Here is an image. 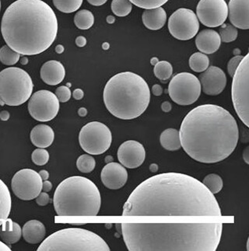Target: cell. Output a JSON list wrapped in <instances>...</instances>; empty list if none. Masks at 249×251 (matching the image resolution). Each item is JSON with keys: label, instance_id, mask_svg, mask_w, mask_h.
Segmentation results:
<instances>
[{"label": "cell", "instance_id": "cell-1", "mask_svg": "<svg viewBox=\"0 0 249 251\" xmlns=\"http://www.w3.org/2000/svg\"><path fill=\"white\" fill-rule=\"evenodd\" d=\"M219 203L202 182L180 173L146 179L124 204L122 216H221Z\"/></svg>", "mask_w": 249, "mask_h": 251}, {"label": "cell", "instance_id": "cell-2", "mask_svg": "<svg viewBox=\"0 0 249 251\" xmlns=\"http://www.w3.org/2000/svg\"><path fill=\"white\" fill-rule=\"evenodd\" d=\"M179 137L181 146L192 159L216 163L227 159L236 149L239 130L235 118L226 109L203 104L185 117Z\"/></svg>", "mask_w": 249, "mask_h": 251}, {"label": "cell", "instance_id": "cell-3", "mask_svg": "<svg viewBox=\"0 0 249 251\" xmlns=\"http://www.w3.org/2000/svg\"><path fill=\"white\" fill-rule=\"evenodd\" d=\"M130 251H215L222 223H123Z\"/></svg>", "mask_w": 249, "mask_h": 251}, {"label": "cell", "instance_id": "cell-4", "mask_svg": "<svg viewBox=\"0 0 249 251\" xmlns=\"http://www.w3.org/2000/svg\"><path fill=\"white\" fill-rule=\"evenodd\" d=\"M1 32L13 51L35 55L46 51L55 42L58 21L53 9L42 0H17L4 13Z\"/></svg>", "mask_w": 249, "mask_h": 251}, {"label": "cell", "instance_id": "cell-5", "mask_svg": "<svg viewBox=\"0 0 249 251\" xmlns=\"http://www.w3.org/2000/svg\"><path fill=\"white\" fill-rule=\"evenodd\" d=\"M104 102L108 111L122 120L142 115L148 107L150 91L140 75L124 72L111 77L104 89Z\"/></svg>", "mask_w": 249, "mask_h": 251}, {"label": "cell", "instance_id": "cell-6", "mask_svg": "<svg viewBox=\"0 0 249 251\" xmlns=\"http://www.w3.org/2000/svg\"><path fill=\"white\" fill-rule=\"evenodd\" d=\"M53 204L58 216H97L101 208V193L88 178L70 176L58 184Z\"/></svg>", "mask_w": 249, "mask_h": 251}, {"label": "cell", "instance_id": "cell-7", "mask_svg": "<svg viewBox=\"0 0 249 251\" xmlns=\"http://www.w3.org/2000/svg\"><path fill=\"white\" fill-rule=\"evenodd\" d=\"M101 236L81 228H67L54 232L41 242L38 251H109Z\"/></svg>", "mask_w": 249, "mask_h": 251}, {"label": "cell", "instance_id": "cell-8", "mask_svg": "<svg viewBox=\"0 0 249 251\" xmlns=\"http://www.w3.org/2000/svg\"><path fill=\"white\" fill-rule=\"evenodd\" d=\"M33 88L30 75L22 69L10 67L0 72V105L15 107L25 103Z\"/></svg>", "mask_w": 249, "mask_h": 251}, {"label": "cell", "instance_id": "cell-9", "mask_svg": "<svg viewBox=\"0 0 249 251\" xmlns=\"http://www.w3.org/2000/svg\"><path fill=\"white\" fill-rule=\"evenodd\" d=\"M249 54L242 58L233 75L232 96L234 110L247 127L249 126Z\"/></svg>", "mask_w": 249, "mask_h": 251}, {"label": "cell", "instance_id": "cell-10", "mask_svg": "<svg viewBox=\"0 0 249 251\" xmlns=\"http://www.w3.org/2000/svg\"><path fill=\"white\" fill-rule=\"evenodd\" d=\"M112 142V135L107 126L99 122H92L81 128L79 143L81 148L90 155L105 153Z\"/></svg>", "mask_w": 249, "mask_h": 251}, {"label": "cell", "instance_id": "cell-11", "mask_svg": "<svg viewBox=\"0 0 249 251\" xmlns=\"http://www.w3.org/2000/svg\"><path fill=\"white\" fill-rule=\"evenodd\" d=\"M200 82L190 73H181L173 77L168 86V94L174 103L182 106L191 105L201 95Z\"/></svg>", "mask_w": 249, "mask_h": 251}, {"label": "cell", "instance_id": "cell-12", "mask_svg": "<svg viewBox=\"0 0 249 251\" xmlns=\"http://www.w3.org/2000/svg\"><path fill=\"white\" fill-rule=\"evenodd\" d=\"M30 116L38 122H49L59 111V100L55 94L49 90H39L30 96L28 102Z\"/></svg>", "mask_w": 249, "mask_h": 251}, {"label": "cell", "instance_id": "cell-13", "mask_svg": "<svg viewBox=\"0 0 249 251\" xmlns=\"http://www.w3.org/2000/svg\"><path fill=\"white\" fill-rule=\"evenodd\" d=\"M168 30L174 38L188 41L194 38L199 31V20L193 10L181 8L169 18Z\"/></svg>", "mask_w": 249, "mask_h": 251}, {"label": "cell", "instance_id": "cell-14", "mask_svg": "<svg viewBox=\"0 0 249 251\" xmlns=\"http://www.w3.org/2000/svg\"><path fill=\"white\" fill-rule=\"evenodd\" d=\"M42 184L43 181L38 172L31 169H23L13 176L12 191L18 199L31 201L41 193Z\"/></svg>", "mask_w": 249, "mask_h": 251}, {"label": "cell", "instance_id": "cell-15", "mask_svg": "<svg viewBox=\"0 0 249 251\" xmlns=\"http://www.w3.org/2000/svg\"><path fill=\"white\" fill-rule=\"evenodd\" d=\"M196 14L204 26L218 27L227 20L228 7L225 0H200L197 5Z\"/></svg>", "mask_w": 249, "mask_h": 251}, {"label": "cell", "instance_id": "cell-16", "mask_svg": "<svg viewBox=\"0 0 249 251\" xmlns=\"http://www.w3.org/2000/svg\"><path fill=\"white\" fill-rule=\"evenodd\" d=\"M118 161L126 168L140 167L146 159L144 147L139 142L128 140L120 146L117 152Z\"/></svg>", "mask_w": 249, "mask_h": 251}, {"label": "cell", "instance_id": "cell-17", "mask_svg": "<svg viewBox=\"0 0 249 251\" xmlns=\"http://www.w3.org/2000/svg\"><path fill=\"white\" fill-rule=\"evenodd\" d=\"M201 89L206 95L217 96L223 92L227 85V76L221 68L210 66L199 77Z\"/></svg>", "mask_w": 249, "mask_h": 251}, {"label": "cell", "instance_id": "cell-18", "mask_svg": "<svg viewBox=\"0 0 249 251\" xmlns=\"http://www.w3.org/2000/svg\"><path fill=\"white\" fill-rule=\"evenodd\" d=\"M101 181L106 188L118 190L126 184L128 172L125 167L118 163H109L104 167L101 174Z\"/></svg>", "mask_w": 249, "mask_h": 251}, {"label": "cell", "instance_id": "cell-19", "mask_svg": "<svg viewBox=\"0 0 249 251\" xmlns=\"http://www.w3.org/2000/svg\"><path fill=\"white\" fill-rule=\"evenodd\" d=\"M228 15L230 23L236 28H249V0H230Z\"/></svg>", "mask_w": 249, "mask_h": 251}, {"label": "cell", "instance_id": "cell-20", "mask_svg": "<svg viewBox=\"0 0 249 251\" xmlns=\"http://www.w3.org/2000/svg\"><path fill=\"white\" fill-rule=\"evenodd\" d=\"M40 75L44 83L49 86H56L63 81L66 70L58 61H49L41 66Z\"/></svg>", "mask_w": 249, "mask_h": 251}, {"label": "cell", "instance_id": "cell-21", "mask_svg": "<svg viewBox=\"0 0 249 251\" xmlns=\"http://www.w3.org/2000/svg\"><path fill=\"white\" fill-rule=\"evenodd\" d=\"M195 45L200 52L206 54H214L221 47V37L215 30L206 29L199 32L196 36Z\"/></svg>", "mask_w": 249, "mask_h": 251}, {"label": "cell", "instance_id": "cell-22", "mask_svg": "<svg viewBox=\"0 0 249 251\" xmlns=\"http://www.w3.org/2000/svg\"><path fill=\"white\" fill-rule=\"evenodd\" d=\"M55 133L53 128L47 125H38L30 131V140L38 148H47L54 142Z\"/></svg>", "mask_w": 249, "mask_h": 251}, {"label": "cell", "instance_id": "cell-23", "mask_svg": "<svg viewBox=\"0 0 249 251\" xmlns=\"http://www.w3.org/2000/svg\"><path fill=\"white\" fill-rule=\"evenodd\" d=\"M46 230L43 223L38 220L27 222L23 227L22 235L27 243L38 244L45 238Z\"/></svg>", "mask_w": 249, "mask_h": 251}, {"label": "cell", "instance_id": "cell-24", "mask_svg": "<svg viewBox=\"0 0 249 251\" xmlns=\"http://www.w3.org/2000/svg\"><path fill=\"white\" fill-rule=\"evenodd\" d=\"M142 23L146 28L158 30L165 26L167 21V14L162 7L146 10L142 16Z\"/></svg>", "mask_w": 249, "mask_h": 251}, {"label": "cell", "instance_id": "cell-25", "mask_svg": "<svg viewBox=\"0 0 249 251\" xmlns=\"http://www.w3.org/2000/svg\"><path fill=\"white\" fill-rule=\"evenodd\" d=\"M22 229L19 224L7 219L0 229V237L4 243L7 244H14L21 240Z\"/></svg>", "mask_w": 249, "mask_h": 251}, {"label": "cell", "instance_id": "cell-26", "mask_svg": "<svg viewBox=\"0 0 249 251\" xmlns=\"http://www.w3.org/2000/svg\"><path fill=\"white\" fill-rule=\"evenodd\" d=\"M11 195L6 184L0 179V227L3 225L11 212Z\"/></svg>", "mask_w": 249, "mask_h": 251}, {"label": "cell", "instance_id": "cell-27", "mask_svg": "<svg viewBox=\"0 0 249 251\" xmlns=\"http://www.w3.org/2000/svg\"><path fill=\"white\" fill-rule=\"evenodd\" d=\"M161 147L168 151H177L181 146L179 131L174 128H167L161 133L160 137Z\"/></svg>", "mask_w": 249, "mask_h": 251}, {"label": "cell", "instance_id": "cell-28", "mask_svg": "<svg viewBox=\"0 0 249 251\" xmlns=\"http://www.w3.org/2000/svg\"><path fill=\"white\" fill-rule=\"evenodd\" d=\"M210 59L206 54L195 52L192 54L190 58V66L193 71L195 73H202L208 69Z\"/></svg>", "mask_w": 249, "mask_h": 251}, {"label": "cell", "instance_id": "cell-29", "mask_svg": "<svg viewBox=\"0 0 249 251\" xmlns=\"http://www.w3.org/2000/svg\"><path fill=\"white\" fill-rule=\"evenodd\" d=\"M74 23L76 26L81 30H88L94 25V17L89 10H80L76 13Z\"/></svg>", "mask_w": 249, "mask_h": 251}, {"label": "cell", "instance_id": "cell-30", "mask_svg": "<svg viewBox=\"0 0 249 251\" xmlns=\"http://www.w3.org/2000/svg\"><path fill=\"white\" fill-rule=\"evenodd\" d=\"M83 0H53L57 10L65 13H71L81 8Z\"/></svg>", "mask_w": 249, "mask_h": 251}, {"label": "cell", "instance_id": "cell-31", "mask_svg": "<svg viewBox=\"0 0 249 251\" xmlns=\"http://www.w3.org/2000/svg\"><path fill=\"white\" fill-rule=\"evenodd\" d=\"M154 73L155 76L160 80H167L172 75L173 67L170 62L161 61L154 66Z\"/></svg>", "mask_w": 249, "mask_h": 251}, {"label": "cell", "instance_id": "cell-32", "mask_svg": "<svg viewBox=\"0 0 249 251\" xmlns=\"http://www.w3.org/2000/svg\"><path fill=\"white\" fill-rule=\"evenodd\" d=\"M202 184H204L207 189L214 195L219 193L223 186L222 178L219 175H215V174H210V175L205 176L204 179L202 180Z\"/></svg>", "mask_w": 249, "mask_h": 251}, {"label": "cell", "instance_id": "cell-33", "mask_svg": "<svg viewBox=\"0 0 249 251\" xmlns=\"http://www.w3.org/2000/svg\"><path fill=\"white\" fill-rule=\"evenodd\" d=\"M20 59L19 53L13 51L7 45L0 49V62L6 66H13Z\"/></svg>", "mask_w": 249, "mask_h": 251}, {"label": "cell", "instance_id": "cell-34", "mask_svg": "<svg viewBox=\"0 0 249 251\" xmlns=\"http://www.w3.org/2000/svg\"><path fill=\"white\" fill-rule=\"evenodd\" d=\"M111 7L114 14L121 17L129 15L133 9L130 0H113Z\"/></svg>", "mask_w": 249, "mask_h": 251}, {"label": "cell", "instance_id": "cell-35", "mask_svg": "<svg viewBox=\"0 0 249 251\" xmlns=\"http://www.w3.org/2000/svg\"><path fill=\"white\" fill-rule=\"evenodd\" d=\"M95 159L88 154L81 155L77 160V167L81 173L88 174L95 168Z\"/></svg>", "mask_w": 249, "mask_h": 251}, {"label": "cell", "instance_id": "cell-36", "mask_svg": "<svg viewBox=\"0 0 249 251\" xmlns=\"http://www.w3.org/2000/svg\"><path fill=\"white\" fill-rule=\"evenodd\" d=\"M220 28V37L221 42L230 43L234 42L238 38V32L235 26L230 25H222Z\"/></svg>", "mask_w": 249, "mask_h": 251}, {"label": "cell", "instance_id": "cell-37", "mask_svg": "<svg viewBox=\"0 0 249 251\" xmlns=\"http://www.w3.org/2000/svg\"><path fill=\"white\" fill-rule=\"evenodd\" d=\"M132 4H134L138 7L145 9V10H150L155 8L161 7L168 0H130Z\"/></svg>", "mask_w": 249, "mask_h": 251}, {"label": "cell", "instance_id": "cell-38", "mask_svg": "<svg viewBox=\"0 0 249 251\" xmlns=\"http://www.w3.org/2000/svg\"><path fill=\"white\" fill-rule=\"evenodd\" d=\"M31 159L33 163L36 165H45L49 160V152L43 148L37 149L32 152Z\"/></svg>", "mask_w": 249, "mask_h": 251}, {"label": "cell", "instance_id": "cell-39", "mask_svg": "<svg viewBox=\"0 0 249 251\" xmlns=\"http://www.w3.org/2000/svg\"><path fill=\"white\" fill-rule=\"evenodd\" d=\"M55 96H56L59 102L66 103V102L69 101L70 98H71V90L67 86H59L55 90Z\"/></svg>", "mask_w": 249, "mask_h": 251}, {"label": "cell", "instance_id": "cell-40", "mask_svg": "<svg viewBox=\"0 0 249 251\" xmlns=\"http://www.w3.org/2000/svg\"><path fill=\"white\" fill-rule=\"evenodd\" d=\"M243 58L244 57L242 55H236L229 61L228 65H227V71H228L229 75L230 76L233 77L234 73L236 71L237 68L239 66L240 62H242Z\"/></svg>", "mask_w": 249, "mask_h": 251}, {"label": "cell", "instance_id": "cell-41", "mask_svg": "<svg viewBox=\"0 0 249 251\" xmlns=\"http://www.w3.org/2000/svg\"><path fill=\"white\" fill-rule=\"evenodd\" d=\"M36 202L39 205V206H45L50 202V197H49V194L46 192H41L38 195V197L36 198Z\"/></svg>", "mask_w": 249, "mask_h": 251}, {"label": "cell", "instance_id": "cell-42", "mask_svg": "<svg viewBox=\"0 0 249 251\" xmlns=\"http://www.w3.org/2000/svg\"><path fill=\"white\" fill-rule=\"evenodd\" d=\"M83 96H84V93H83V91L81 89H76V90L73 91V98L75 100H77L83 99Z\"/></svg>", "mask_w": 249, "mask_h": 251}, {"label": "cell", "instance_id": "cell-43", "mask_svg": "<svg viewBox=\"0 0 249 251\" xmlns=\"http://www.w3.org/2000/svg\"><path fill=\"white\" fill-rule=\"evenodd\" d=\"M152 93L154 96H161L163 93V89L161 85L155 84L152 87Z\"/></svg>", "mask_w": 249, "mask_h": 251}, {"label": "cell", "instance_id": "cell-44", "mask_svg": "<svg viewBox=\"0 0 249 251\" xmlns=\"http://www.w3.org/2000/svg\"><path fill=\"white\" fill-rule=\"evenodd\" d=\"M76 45L80 48L84 47L85 45H86V38L83 37V36L77 37V39H76Z\"/></svg>", "mask_w": 249, "mask_h": 251}, {"label": "cell", "instance_id": "cell-45", "mask_svg": "<svg viewBox=\"0 0 249 251\" xmlns=\"http://www.w3.org/2000/svg\"><path fill=\"white\" fill-rule=\"evenodd\" d=\"M53 188V184H52V182L49 181V180H46L43 182V184H42V190H43L45 192H49V191L52 190Z\"/></svg>", "mask_w": 249, "mask_h": 251}, {"label": "cell", "instance_id": "cell-46", "mask_svg": "<svg viewBox=\"0 0 249 251\" xmlns=\"http://www.w3.org/2000/svg\"><path fill=\"white\" fill-rule=\"evenodd\" d=\"M108 0H87L89 3L91 4L93 6H102Z\"/></svg>", "mask_w": 249, "mask_h": 251}, {"label": "cell", "instance_id": "cell-47", "mask_svg": "<svg viewBox=\"0 0 249 251\" xmlns=\"http://www.w3.org/2000/svg\"><path fill=\"white\" fill-rule=\"evenodd\" d=\"M161 109H162V111L164 112H170V110H171V104L168 101L164 102L162 105H161Z\"/></svg>", "mask_w": 249, "mask_h": 251}, {"label": "cell", "instance_id": "cell-48", "mask_svg": "<svg viewBox=\"0 0 249 251\" xmlns=\"http://www.w3.org/2000/svg\"><path fill=\"white\" fill-rule=\"evenodd\" d=\"M10 118V114L6 111H2L0 113V119L2 121H7Z\"/></svg>", "mask_w": 249, "mask_h": 251}, {"label": "cell", "instance_id": "cell-49", "mask_svg": "<svg viewBox=\"0 0 249 251\" xmlns=\"http://www.w3.org/2000/svg\"><path fill=\"white\" fill-rule=\"evenodd\" d=\"M38 174H39L40 176H41L42 180H48V179L49 178V173L47 171H45V170L40 171Z\"/></svg>", "mask_w": 249, "mask_h": 251}, {"label": "cell", "instance_id": "cell-50", "mask_svg": "<svg viewBox=\"0 0 249 251\" xmlns=\"http://www.w3.org/2000/svg\"><path fill=\"white\" fill-rule=\"evenodd\" d=\"M0 251H11V248L7 245L0 241Z\"/></svg>", "mask_w": 249, "mask_h": 251}, {"label": "cell", "instance_id": "cell-51", "mask_svg": "<svg viewBox=\"0 0 249 251\" xmlns=\"http://www.w3.org/2000/svg\"><path fill=\"white\" fill-rule=\"evenodd\" d=\"M78 114H79L80 116L85 117L87 115V111H86V109L84 108V107H81V108L79 109V111H78Z\"/></svg>", "mask_w": 249, "mask_h": 251}, {"label": "cell", "instance_id": "cell-52", "mask_svg": "<svg viewBox=\"0 0 249 251\" xmlns=\"http://www.w3.org/2000/svg\"><path fill=\"white\" fill-rule=\"evenodd\" d=\"M55 51L58 54H61V53L63 52L64 51V48L62 45H58L56 48H55Z\"/></svg>", "mask_w": 249, "mask_h": 251}, {"label": "cell", "instance_id": "cell-53", "mask_svg": "<svg viewBox=\"0 0 249 251\" xmlns=\"http://www.w3.org/2000/svg\"><path fill=\"white\" fill-rule=\"evenodd\" d=\"M243 155L244 159L246 160V163H248V164H249V159H248V156H248V155H249V148L246 149V151H245V152H244Z\"/></svg>", "mask_w": 249, "mask_h": 251}, {"label": "cell", "instance_id": "cell-54", "mask_svg": "<svg viewBox=\"0 0 249 251\" xmlns=\"http://www.w3.org/2000/svg\"><path fill=\"white\" fill-rule=\"evenodd\" d=\"M115 19H114V17H112V16H109L107 18V22L109 24H113L114 22Z\"/></svg>", "mask_w": 249, "mask_h": 251}, {"label": "cell", "instance_id": "cell-55", "mask_svg": "<svg viewBox=\"0 0 249 251\" xmlns=\"http://www.w3.org/2000/svg\"><path fill=\"white\" fill-rule=\"evenodd\" d=\"M158 62L159 61H158V58H153L151 59V64L153 66H155L156 64L158 63Z\"/></svg>", "mask_w": 249, "mask_h": 251}, {"label": "cell", "instance_id": "cell-56", "mask_svg": "<svg viewBox=\"0 0 249 251\" xmlns=\"http://www.w3.org/2000/svg\"><path fill=\"white\" fill-rule=\"evenodd\" d=\"M103 49L105 50H107V49H109V43H104L103 44Z\"/></svg>", "mask_w": 249, "mask_h": 251}, {"label": "cell", "instance_id": "cell-57", "mask_svg": "<svg viewBox=\"0 0 249 251\" xmlns=\"http://www.w3.org/2000/svg\"><path fill=\"white\" fill-rule=\"evenodd\" d=\"M0 10H1V1H0Z\"/></svg>", "mask_w": 249, "mask_h": 251}]
</instances>
